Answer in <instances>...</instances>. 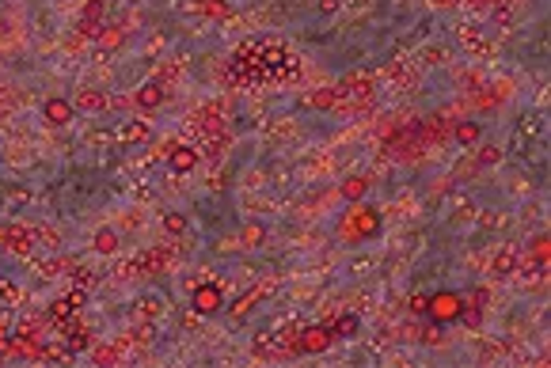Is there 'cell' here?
<instances>
[{
    "label": "cell",
    "mask_w": 551,
    "mask_h": 368,
    "mask_svg": "<svg viewBox=\"0 0 551 368\" xmlns=\"http://www.w3.org/2000/svg\"><path fill=\"white\" fill-rule=\"evenodd\" d=\"M186 228H191V217L186 213H164V232L168 236H183Z\"/></svg>",
    "instance_id": "20"
},
{
    "label": "cell",
    "mask_w": 551,
    "mask_h": 368,
    "mask_svg": "<svg viewBox=\"0 0 551 368\" xmlns=\"http://www.w3.org/2000/svg\"><path fill=\"white\" fill-rule=\"evenodd\" d=\"M453 133H456V141H460V144H476V141L483 137V129L476 126V121H460Z\"/></svg>",
    "instance_id": "23"
},
{
    "label": "cell",
    "mask_w": 551,
    "mask_h": 368,
    "mask_svg": "<svg viewBox=\"0 0 551 368\" xmlns=\"http://www.w3.org/2000/svg\"><path fill=\"white\" fill-rule=\"evenodd\" d=\"M377 232H380V213L365 202H354V209H350L343 217V224H338V236L350 239V243L369 239V236H377Z\"/></svg>",
    "instance_id": "1"
},
{
    "label": "cell",
    "mask_w": 551,
    "mask_h": 368,
    "mask_svg": "<svg viewBox=\"0 0 551 368\" xmlns=\"http://www.w3.org/2000/svg\"><path fill=\"white\" fill-rule=\"evenodd\" d=\"M160 311H164V304H160L156 296H141L137 300V319H156Z\"/></svg>",
    "instance_id": "22"
},
{
    "label": "cell",
    "mask_w": 551,
    "mask_h": 368,
    "mask_svg": "<svg viewBox=\"0 0 551 368\" xmlns=\"http://www.w3.org/2000/svg\"><path fill=\"white\" fill-rule=\"evenodd\" d=\"M171 167L175 171H194V163H198V152L194 148H171Z\"/></svg>",
    "instance_id": "17"
},
{
    "label": "cell",
    "mask_w": 551,
    "mask_h": 368,
    "mask_svg": "<svg viewBox=\"0 0 551 368\" xmlns=\"http://www.w3.org/2000/svg\"><path fill=\"white\" fill-rule=\"evenodd\" d=\"M464 308H468V300L460 293H434L426 300V315L434 323H453V319L464 315Z\"/></svg>",
    "instance_id": "2"
},
{
    "label": "cell",
    "mask_w": 551,
    "mask_h": 368,
    "mask_svg": "<svg viewBox=\"0 0 551 368\" xmlns=\"http://www.w3.org/2000/svg\"><path fill=\"white\" fill-rule=\"evenodd\" d=\"M331 342H335V334H331L327 323L323 327H304V330L293 334V350L289 353H323Z\"/></svg>",
    "instance_id": "3"
},
{
    "label": "cell",
    "mask_w": 551,
    "mask_h": 368,
    "mask_svg": "<svg viewBox=\"0 0 551 368\" xmlns=\"http://www.w3.org/2000/svg\"><path fill=\"white\" fill-rule=\"evenodd\" d=\"M164 99H168V87H164V80H145V84L137 87L134 103H137V107H145V110H156Z\"/></svg>",
    "instance_id": "7"
},
{
    "label": "cell",
    "mask_w": 551,
    "mask_h": 368,
    "mask_svg": "<svg viewBox=\"0 0 551 368\" xmlns=\"http://www.w3.org/2000/svg\"><path fill=\"white\" fill-rule=\"evenodd\" d=\"M194 12H202V16H217V19H225V16H232V8L228 4H220V0H194Z\"/></svg>",
    "instance_id": "18"
},
{
    "label": "cell",
    "mask_w": 551,
    "mask_h": 368,
    "mask_svg": "<svg viewBox=\"0 0 551 368\" xmlns=\"http://www.w3.org/2000/svg\"><path fill=\"white\" fill-rule=\"evenodd\" d=\"M99 46L103 50H118V46H126V31L122 27H99Z\"/></svg>",
    "instance_id": "16"
},
{
    "label": "cell",
    "mask_w": 551,
    "mask_h": 368,
    "mask_svg": "<svg viewBox=\"0 0 551 368\" xmlns=\"http://www.w3.org/2000/svg\"><path fill=\"white\" fill-rule=\"evenodd\" d=\"M498 160H502V148H494V144H487V148L479 152V163L483 167H491V163H498Z\"/></svg>",
    "instance_id": "25"
},
{
    "label": "cell",
    "mask_w": 551,
    "mask_h": 368,
    "mask_svg": "<svg viewBox=\"0 0 551 368\" xmlns=\"http://www.w3.org/2000/svg\"><path fill=\"white\" fill-rule=\"evenodd\" d=\"M76 107H80V110H103V107H107V95H103V92H92V87H84V92L76 95Z\"/></svg>",
    "instance_id": "19"
},
{
    "label": "cell",
    "mask_w": 551,
    "mask_h": 368,
    "mask_svg": "<svg viewBox=\"0 0 551 368\" xmlns=\"http://www.w3.org/2000/svg\"><path fill=\"white\" fill-rule=\"evenodd\" d=\"M491 274H498V277H510V274H517V254L505 247V251H498L494 254V262H491Z\"/></svg>",
    "instance_id": "14"
},
{
    "label": "cell",
    "mask_w": 551,
    "mask_h": 368,
    "mask_svg": "<svg viewBox=\"0 0 551 368\" xmlns=\"http://www.w3.org/2000/svg\"><path fill=\"white\" fill-rule=\"evenodd\" d=\"M99 16H103V0H87L80 19H76V31H80L84 38H95L99 35Z\"/></svg>",
    "instance_id": "8"
},
{
    "label": "cell",
    "mask_w": 551,
    "mask_h": 368,
    "mask_svg": "<svg viewBox=\"0 0 551 368\" xmlns=\"http://www.w3.org/2000/svg\"><path fill=\"white\" fill-rule=\"evenodd\" d=\"M191 304H194V311L198 315H217L220 308H225V293H220L217 285H198L194 288V296H191Z\"/></svg>",
    "instance_id": "5"
},
{
    "label": "cell",
    "mask_w": 551,
    "mask_h": 368,
    "mask_svg": "<svg viewBox=\"0 0 551 368\" xmlns=\"http://www.w3.org/2000/svg\"><path fill=\"white\" fill-rule=\"evenodd\" d=\"M92 247H95L99 254H114L118 247H122V236H118L114 228H99L95 236H92Z\"/></svg>",
    "instance_id": "10"
},
{
    "label": "cell",
    "mask_w": 551,
    "mask_h": 368,
    "mask_svg": "<svg viewBox=\"0 0 551 368\" xmlns=\"http://www.w3.org/2000/svg\"><path fill=\"white\" fill-rule=\"evenodd\" d=\"M255 300H259V288H255V293H247V296H240L236 304H232V319H244L247 311L255 308Z\"/></svg>",
    "instance_id": "24"
},
{
    "label": "cell",
    "mask_w": 551,
    "mask_h": 368,
    "mask_svg": "<svg viewBox=\"0 0 551 368\" xmlns=\"http://www.w3.org/2000/svg\"><path fill=\"white\" fill-rule=\"evenodd\" d=\"M319 12H323V16L338 12V0H319Z\"/></svg>",
    "instance_id": "26"
},
{
    "label": "cell",
    "mask_w": 551,
    "mask_h": 368,
    "mask_svg": "<svg viewBox=\"0 0 551 368\" xmlns=\"http://www.w3.org/2000/svg\"><path fill=\"white\" fill-rule=\"evenodd\" d=\"M338 103H343V87H319V92L308 95V107L316 110H335Z\"/></svg>",
    "instance_id": "9"
},
{
    "label": "cell",
    "mask_w": 551,
    "mask_h": 368,
    "mask_svg": "<svg viewBox=\"0 0 551 368\" xmlns=\"http://www.w3.org/2000/svg\"><path fill=\"white\" fill-rule=\"evenodd\" d=\"M80 308H84V288H73L69 296H61V300H53V304H50V323H65L69 315H76Z\"/></svg>",
    "instance_id": "6"
},
{
    "label": "cell",
    "mask_w": 551,
    "mask_h": 368,
    "mask_svg": "<svg viewBox=\"0 0 551 368\" xmlns=\"http://www.w3.org/2000/svg\"><path fill=\"white\" fill-rule=\"evenodd\" d=\"M533 262L540 266V270L551 262V236H536L533 239Z\"/></svg>",
    "instance_id": "21"
},
{
    "label": "cell",
    "mask_w": 551,
    "mask_h": 368,
    "mask_svg": "<svg viewBox=\"0 0 551 368\" xmlns=\"http://www.w3.org/2000/svg\"><path fill=\"white\" fill-rule=\"evenodd\" d=\"M365 194H369V175H350L343 183V197H346V202H361Z\"/></svg>",
    "instance_id": "11"
},
{
    "label": "cell",
    "mask_w": 551,
    "mask_h": 368,
    "mask_svg": "<svg viewBox=\"0 0 551 368\" xmlns=\"http://www.w3.org/2000/svg\"><path fill=\"white\" fill-rule=\"evenodd\" d=\"M118 141L122 144H137V141H149V121H126L118 129Z\"/></svg>",
    "instance_id": "13"
},
{
    "label": "cell",
    "mask_w": 551,
    "mask_h": 368,
    "mask_svg": "<svg viewBox=\"0 0 551 368\" xmlns=\"http://www.w3.org/2000/svg\"><path fill=\"white\" fill-rule=\"evenodd\" d=\"M327 327H331L335 338H354V334L361 330V323H358V315H338V319H331Z\"/></svg>",
    "instance_id": "12"
},
{
    "label": "cell",
    "mask_w": 551,
    "mask_h": 368,
    "mask_svg": "<svg viewBox=\"0 0 551 368\" xmlns=\"http://www.w3.org/2000/svg\"><path fill=\"white\" fill-rule=\"evenodd\" d=\"M73 118H76V107L69 103V99L53 95V99H46V103H42V121H46V126H53V129L69 126Z\"/></svg>",
    "instance_id": "4"
},
{
    "label": "cell",
    "mask_w": 551,
    "mask_h": 368,
    "mask_svg": "<svg viewBox=\"0 0 551 368\" xmlns=\"http://www.w3.org/2000/svg\"><path fill=\"white\" fill-rule=\"evenodd\" d=\"M240 243H244V247H262V243H267V228L247 220V224L240 228Z\"/></svg>",
    "instance_id": "15"
}]
</instances>
